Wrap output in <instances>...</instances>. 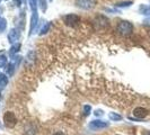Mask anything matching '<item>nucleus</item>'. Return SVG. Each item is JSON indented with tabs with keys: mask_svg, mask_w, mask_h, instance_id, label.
Instances as JSON below:
<instances>
[{
	"mask_svg": "<svg viewBox=\"0 0 150 135\" xmlns=\"http://www.w3.org/2000/svg\"><path fill=\"white\" fill-rule=\"evenodd\" d=\"M110 118L113 120H122V117H121L120 115H116V114H113V112L110 114Z\"/></svg>",
	"mask_w": 150,
	"mask_h": 135,
	"instance_id": "4",
	"label": "nucleus"
},
{
	"mask_svg": "<svg viewBox=\"0 0 150 135\" xmlns=\"http://www.w3.org/2000/svg\"><path fill=\"white\" fill-rule=\"evenodd\" d=\"M108 126V124L102 120H93L89 124V127L93 129H100V128H105Z\"/></svg>",
	"mask_w": 150,
	"mask_h": 135,
	"instance_id": "3",
	"label": "nucleus"
},
{
	"mask_svg": "<svg viewBox=\"0 0 150 135\" xmlns=\"http://www.w3.org/2000/svg\"><path fill=\"white\" fill-rule=\"evenodd\" d=\"M53 135H64V134H62L61 132H57V133H54Z\"/></svg>",
	"mask_w": 150,
	"mask_h": 135,
	"instance_id": "5",
	"label": "nucleus"
},
{
	"mask_svg": "<svg viewBox=\"0 0 150 135\" xmlns=\"http://www.w3.org/2000/svg\"><path fill=\"white\" fill-rule=\"evenodd\" d=\"M4 120H5V124L7 127H14L17 123V120H16V116L10 112H7L4 116Z\"/></svg>",
	"mask_w": 150,
	"mask_h": 135,
	"instance_id": "1",
	"label": "nucleus"
},
{
	"mask_svg": "<svg viewBox=\"0 0 150 135\" xmlns=\"http://www.w3.org/2000/svg\"><path fill=\"white\" fill-rule=\"evenodd\" d=\"M148 114H149L148 109H146L143 107H137L133 110V115H134L135 117H138V118H144V117L148 116Z\"/></svg>",
	"mask_w": 150,
	"mask_h": 135,
	"instance_id": "2",
	"label": "nucleus"
},
{
	"mask_svg": "<svg viewBox=\"0 0 150 135\" xmlns=\"http://www.w3.org/2000/svg\"><path fill=\"white\" fill-rule=\"evenodd\" d=\"M148 135H150V133H149V134H148Z\"/></svg>",
	"mask_w": 150,
	"mask_h": 135,
	"instance_id": "6",
	"label": "nucleus"
}]
</instances>
